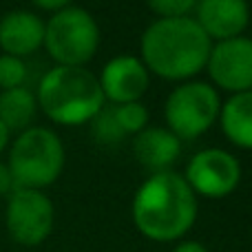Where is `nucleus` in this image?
I'll return each mask as SVG.
<instances>
[{"label": "nucleus", "instance_id": "f257e3e1", "mask_svg": "<svg viewBox=\"0 0 252 252\" xmlns=\"http://www.w3.org/2000/svg\"><path fill=\"white\" fill-rule=\"evenodd\" d=\"M133 223L146 239L157 244L179 241L197 219V195L184 175L153 173L137 188L130 204Z\"/></svg>", "mask_w": 252, "mask_h": 252}, {"label": "nucleus", "instance_id": "f03ea898", "mask_svg": "<svg viewBox=\"0 0 252 252\" xmlns=\"http://www.w3.org/2000/svg\"><path fill=\"white\" fill-rule=\"evenodd\" d=\"M142 58L148 73L186 82L206 66L213 40L195 18H157L142 33Z\"/></svg>", "mask_w": 252, "mask_h": 252}, {"label": "nucleus", "instance_id": "7ed1b4c3", "mask_svg": "<svg viewBox=\"0 0 252 252\" xmlns=\"http://www.w3.org/2000/svg\"><path fill=\"white\" fill-rule=\"evenodd\" d=\"M35 100L51 122L62 126L91 122L106 102L97 78L84 66H53L40 80Z\"/></svg>", "mask_w": 252, "mask_h": 252}, {"label": "nucleus", "instance_id": "20e7f679", "mask_svg": "<svg viewBox=\"0 0 252 252\" xmlns=\"http://www.w3.org/2000/svg\"><path fill=\"white\" fill-rule=\"evenodd\" d=\"M9 170L16 188L42 190L51 186L64 168L62 139L44 126H29L22 130L9 151Z\"/></svg>", "mask_w": 252, "mask_h": 252}, {"label": "nucleus", "instance_id": "39448f33", "mask_svg": "<svg viewBox=\"0 0 252 252\" xmlns=\"http://www.w3.org/2000/svg\"><path fill=\"white\" fill-rule=\"evenodd\" d=\"M100 47V27L82 7H66L44 22V49L58 66H84Z\"/></svg>", "mask_w": 252, "mask_h": 252}, {"label": "nucleus", "instance_id": "423d86ee", "mask_svg": "<svg viewBox=\"0 0 252 252\" xmlns=\"http://www.w3.org/2000/svg\"><path fill=\"white\" fill-rule=\"evenodd\" d=\"M221 102L213 84L184 82L166 97L164 118L168 130L179 139H197L219 120Z\"/></svg>", "mask_w": 252, "mask_h": 252}, {"label": "nucleus", "instance_id": "0eeeda50", "mask_svg": "<svg viewBox=\"0 0 252 252\" xmlns=\"http://www.w3.org/2000/svg\"><path fill=\"white\" fill-rule=\"evenodd\" d=\"M56 221L53 204L42 190L16 188L7 197L4 223L7 232L16 244L33 248L49 239Z\"/></svg>", "mask_w": 252, "mask_h": 252}, {"label": "nucleus", "instance_id": "6e6552de", "mask_svg": "<svg viewBox=\"0 0 252 252\" xmlns=\"http://www.w3.org/2000/svg\"><path fill=\"white\" fill-rule=\"evenodd\" d=\"M184 179L195 195L221 199L237 190L241 182V164L223 148H204L190 157Z\"/></svg>", "mask_w": 252, "mask_h": 252}, {"label": "nucleus", "instance_id": "1a4fd4ad", "mask_svg": "<svg viewBox=\"0 0 252 252\" xmlns=\"http://www.w3.org/2000/svg\"><path fill=\"white\" fill-rule=\"evenodd\" d=\"M206 69L210 80L219 89L230 91L232 95L252 91V38L237 35L215 42Z\"/></svg>", "mask_w": 252, "mask_h": 252}, {"label": "nucleus", "instance_id": "9d476101", "mask_svg": "<svg viewBox=\"0 0 252 252\" xmlns=\"http://www.w3.org/2000/svg\"><path fill=\"white\" fill-rule=\"evenodd\" d=\"M148 69L139 58L133 56H118L104 64L100 73V89L104 100L118 104L139 102V97L148 89Z\"/></svg>", "mask_w": 252, "mask_h": 252}, {"label": "nucleus", "instance_id": "9b49d317", "mask_svg": "<svg viewBox=\"0 0 252 252\" xmlns=\"http://www.w3.org/2000/svg\"><path fill=\"white\" fill-rule=\"evenodd\" d=\"M195 11L197 25L217 42L244 35L250 22L248 0H199Z\"/></svg>", "mask_w": 252, "mask_h": 252}, {"label": "nucleus", "instance_id": "f8f14e48", "mask_svg": "<svg viewBox=\"0 0 252 252\" xmlns=\"http://www.w3.org/2000/svg\"><path fill=\"white\" fill-rule=\"evenodd\" d=\"M44 44V20L38 13L16 9L0 20V49L7 56L25 58Z\"/></svg>", "mask_w": 252, "mask_h": 252}, {"label": "nucleus", "instance_id": "ddd939ff", "mask_svg": "<svg viewBox=\"0 0 252 252\" xmlns=\"http://www.w3.org/2000/svg\"><path fill=\"white\" fill-rule=\"evenodd\" d=\"M133 153L139 164L151 170V175L164 173V170H170V166L182 155V139L175 137L168 128L146 126L142 133L135 135Z\"/></svg>", "mask_w": 252, "mask_h": 252}, {"label": "nucleus", "instance_id": "4468645a", "mask_svg": "<svg viewBox=\"0 0 252 252\" xmlns=\"http://www.w3.org/2000/svg\"><path fill=\"white\" fill-rule=\"evenodd\" d=\"M221 130L235 146L252 151V91L235 93L219 111Z\"/></svg>", "mask_w": 252, "mask_h": 252}, {"label": "nucleus", "instance_id": "2eb2a0df", "mask_svg": "<svg viewBox=\"0 0 252 252\" xmlns=\"http://www.w3.org/2000/svg\"><path fill=\"white\" fill-rule=\"evenodd\" d=\"M38 111V100L27 87L9 89L0 93V122L11 130H27Z\"/></svg>", "mask_w": 252, "mask_h": 252}, {"label": "nucleus", "instance_id": "dca6fc26", "mask_svg": "<svg viewBox=\"0 0 252 252\" xmlns=\"http://www.w3.org/2000/svg\"><path fill=\"white\" fill-rule=\"evenodd\" d=\"M91 135L97 144H104V146H111V144H120L126 135L122 133L118 124V118H115V111L113 109H106L102 106L95 115L91 118Z\"/></svg>", "mask_w": 252, "mask_h": 252}, {"label": "nucleus", "instance_id": "f3484780", "mask_svg": "<svg viewBox=\"0 0 252 252\" xmlns=\"http://www.w3.org/2000/svg\"><path fill=\"white\" fill-rule=\"evenodd\" d=\"M118 124L124 135H137L146 128L148 124V111L142 102H128V104L113 106Z\"/></svg>", "mask_w": 252, "mask_h": 252}, {"label": "nucleus", "instance_id": "a211bd4d", "mask_svg": "<svg viewBox=\"0 0 252 252\" xmlns=\"http://www.w3.org/2000/svg\"><path fill=\"white\" fill-rule=\"evenodd\" d=\"M27 80V64L22 62V58L16 56H0V89L9 91V89L25 87Z\"/></svg>", "mask_w": 252, "mask_h": 252}, {"label": "nucleus", "instance_id": "6ab92c4d", "mask_svg": "<svg viewBox=\"0 0 252 252\" xmlns=\"http://www.w3.org/2000/svg\"><path fill=\"white\" fill-rule=\"evenodd\" d=\"M157 18H186L199 0H146Z\"/></svg>", "mask_w": 252, "mask_h": 252}, {"label": "nucleus", "instance_id": "aec40b11", "mask_svg": "<svg viewBox=\"0 0 252 252\" xmlns=\"http://www.w3.org/2000/svg\"><path fill=\"white\" fill-rule=\"evenodd\" d=\"M13 190H16V184H13L11 170L4 161H0V197H9Z\"/></svg>", "mask_w": 252, "mask_h": 252}, {"label": "nucleus", "instance_id": "412c9836", "mask_svg": "<svg viewBox=\"0 0 252 252\" xmlns=\"http://www.w3.org/2000/svg\"><path fill=\"white\" fill-rule=\"evenodd\" d=\"M31 2L35 4L38 9H42V11H62V9H66L71 4V0H31Z\"/></svg>", "mask_w": 252, "mask_h": 252}, {"label": "nucleus", "instance_id": "4be33fe9", "mask_svg": "<svg viewBox=\"0 0 252 252\" xmlns=\"http://www.w3.org/2000/svg\"><path fill=\"white\" fill-rule=\"evenodd\" d=\"M173 252H208V248H206L204 244H199V241L186 239V241H179L173 248Z\"/></svg>", "mask_w": 252, "mask_h": 252}, {"label": "nucleus", "instance_id": "5701e85b", "mask_svg": "<svg viewBox=\"0 0 252 252\" xmlns=\"http://www.w3.org/2000/svg\"><path fill=\"white\" fill-rule=\"evenodd\" d=\"M7 144H9V128L0 122V153L7 148Z\"/></svg>", "mask_w": 252, "mask_h": 252}]
</instances>
